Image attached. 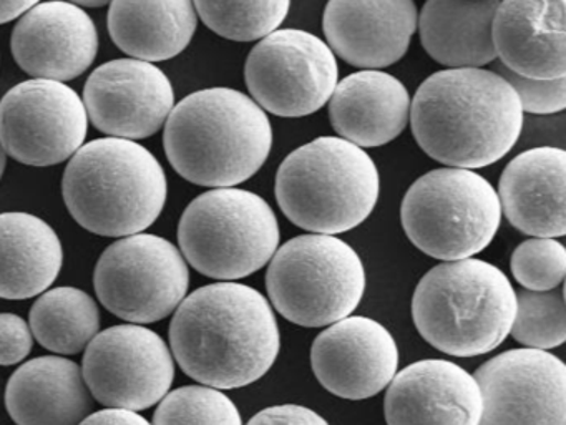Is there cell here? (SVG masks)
<instances>
[{
  "mask_svg": "<svg viewBox=\"0 0 566 425\" xmlns=\"http://www.w3.org/2000/svg\"><path fill=\"white\" fill-rule=\"evenodd\" d=\"M6 162H8V159H6V152L2 145H0V178L4 175Z\"/></svg>",
  "mask_w": 566,
  "mask_h": 425,
  "instance_id": "obj_37",
  "label": "cell"
},
{
  "mask_svg": "<svg viewBox=\"0 0 566 425\" xmlns=\"http://www.w3.org/2000/svg\"><path fill=\"white\" fill-rule=\"evenodd\" d=\"M84 105L88 120L108 138L135 142L155 135L167 123L175 92L154 63L112 60L88 76Z\"/></svg>",
  "mask_w": 566,
  "mask_h": 425,
  "instance_id": "obj_15",
  "label": "cell"
},
{
  "mask_svg": "<svg viewBox=\"0 0 566 425\" xmlns=\"http://www.w3.org/2000/svg\"><path fill=\"white\" fill-rule=\"evenodd\" d=\"M32 331L18 314H0V365H14L24 361L32 351Z\"/></svg>",
  "mask_w": 566,
  "mask_h": 425,
  "instance_id": "obj_33",
  "label": "cell"
},
{
  "mask_svg": "<svg viewBox=\"0 0 566 425\" xmlns=\"http://www.w3.org/2000/svg\"><path fill=\"white\" fill-rule=\"evenodd\" d=\"M510 268L526 291H552L565 279V246L553 238L526 239L513 251Z\"/></svg>",
  "mask_w": 566,
  "mask_h": 425,
  "instance_id": "obj_31",
  "label": "cell"
},
{
  "mask_svg": "<svg viewBox=\"0 0 566 425\" xmlns=\"http://www.w3.org/2000/svg\"><path fill=\"white\" fill-rule=\"evenodd\" d=\"M387 387L384 411L389 425H479V384L455 362H413L397 372Z\"/></svg>",
  "mask_w": 566,
  "mask_h": 425,
  "instance_id": "obj_18",
  "label": "cell"
},
{
  "mask_svg": "<svg viewBox=\"0 0 566 425\" xmlns=\"http://www.w3.org/2000/svg\"><path fill=\"white\" fill-rule=\"evenodd\" d=\"M6 407L18 425H78L92 408L82 369L71 359H32L11 375Z\"/></svg>",
  "mask_w": 566,
  "mask_h": 425,
  "instance_id": "obj_23",
  "label": "cell"
},
{
  "mask_svg": "<svg viewBox=\"0 0 566 425\" xmlns=\"http://www.w3.org/2000/svg\"><path fill=\"white\" fill-rule=\"evenodd\" d=\"M270 304L304 328L331 325L356 311L366 269L356 249L329 235L296 236L277 248L266 272Z\"/></svg>",
  "mask_w": 566,
  "mask_h": 425,
  "instance_id": "obj_9",
  "label": "cell"
},
{
  "mask_svg": "<svg viewBox=\"0 0 566 425\" xmlns=\"http://www.w3.org/2000/svg\"><path fill=\"white\" fill-rule=\"evenodd\" d=\"M417 145L449 168H485L518 142L523 110L499 73L442 70L417 89L410 103Z\"/></svg>",
  "mask_w": 566,
  "mask_h": 425,
  "instance_id": "obj_2",
  "label": "cell"
},
{
  "mask_svg": "<svg viewBox=\"0 0 566 425\" xmlns=\"http://www.w3.org/2000/svg\"><path fill=\"white\" fill-rule=\"evenodd\" d=\"M31 331L49 351L78 354L101 329V312L92 296L77 288L44 292L31 309Z\"/></svg>",
  "mask_w": 566,
  "mask_h": 425,
  "instance_id": "obj_27",
  "label": "cell"
},
{
  "mask_svg": "<svg viewBox=\"0 0 566 425\" xmlns=\"http://www.w3.org/2000/svg\"><path fill=\"white\" fill-rule=\"evenodd\" d=\"M165 153L178 175L208 188H233L260 172L273 146L266 112L247 93L207 89L174 106Z\"/></svg>",
  "mask_w": 566,
  "mask_h": 425,
  "instance_id": "obj_3",
  "label": "cell"
},
{
  "mask_svg": "<svg viewBox=\"0 0 566 425\" xmlns=\"http://www.w3.org/2000/svg\"><path fill=\"white\" fill-rule=\"evenodd\" d=\"M154 425H243V421L234 402L220 388L187 385L161 398Z\"/></svg>",
  "mask_w": 566,
  "mask_h": 425,
  "instance_id": "obj_30",
  "label": "cell"
},
{
  "mask_svg": "<svg viewBox=\"0 0 566 425\" xmlns=\"http://www.w3.org/2000/svg\"><path fill=\"white\" fill-rule=\"evenodd\" d=\"M107 22L118 49L151 63L174 59L190 45L198 15L187 0L112 2Z\"/></svg>",
  "mask_w": 566,
  "mask_h": 425,
  "instance_id": "obj_26",
  "label": "cell"
},
{
  "mask_svg": "<svg viewBox=\"0 0 566 425\" xmlns=\"http://www.w3.org/2000/svg\"><path fill=\"white\" fill-rule=\"evenodd\" d=\"M493 72L512 85L518 96L523 112L536 115H552L563 112L566 106V76L556 80H533L515 75L509 69L496 63Z\"/></svg>",
  "mask_w": 566,
  "mask_h": 425,
  "instance_id": "obj_32",
  "label": "cell"
},
{
  "mask_svg": "<svg viewBox=\"0 0 566 425\" xmlns=\"http://www.w3.org/2000/svg\"><path fill=\"white\" fill-rule=\"evenodd\" d=\"M178 242L184 258L201 274L233 282L271 261L280 246V225L256 193L210 189L185 209Z\"/></svg>",
  "mask_w": 566,
  "mask_h": 425,
  "instance_id": "obj_7",
  "label": "cell"
},
{
  "mask_svg": "<svg viewBox=\"0 0 566 425\" xmlns=\"http://www.w3.org/2000/svg\"><path fill=\"white\" fill-rule=\"evenodd\" d=\"M35 2H0V23H8L19 19L32 9Z\"/></svg>",
  "mask_w": 566,
  "mask_h": 425,
  "instance_id": "obj_36",
  "label": "cell"
},
{
  "mask_svg": "<svg viewBox=\"0 0 566 425\" xmlns=\"http://www.w3.org/2000/svg\"><path fill=\"white\" fill-rule=\"evenodd\" d=\"M244 80L261 108L283 118H301L329 102L339 69L336 55L319 37L281 29L251 50Z\"/></svg>",
  "mask_w": 566,
  "mask_h": 425,
  "instance_id": "obj_11",
  "label": "cell"
},
{
  "mask_svg": "<svg viewBox=\"0 0 566 425\" xmlns=\"http://www.w3.org/2000/svg\"><path fill=\"white\" fill-rule=\"evenodd\" d=\"M417 17L412 0H333L324 9L323 29L334 55L363 70H380L406 55Z\"/></svg>",
  "mask_w": 566,
  "mask_h": 425,
  "instance_id": "obj_19",
  "label": "cell"
},
{
  "mask_svg": "<svg viewBox=\"0 0 566 425\" xmlns=\"http://www.w3.org/2000/svg\"><path fill=\"white\" fill-rule=\"evenodd\" d=\"M12 55L38 80L67 82L87 72L98 52L94 20L77 3H35L12 32Z\"/></svg>",
  "mask_w": 566,
  "mask_h": 425,
  "instance_id": "obj_17",
  "label": "cell"
},
{
  "mask_svg": "<svg viewBox=\"0 0 566 425\" xmlns=\"http://www.w3.org/2000/svg\"><path fill=\"white\" fill-rule=\"evenodd\" d=\"M197 15L218 35L234 42H253L276 32L286 20L291 3L273 2H195Z\"/></svg>",
  "mask_w": 566,
  "mask_h": 425,
  "instance_id": "obj_28",
  "label": "cell"
},
{
  "mask_svg": "<svg viewBox=\"0 0 566 425\" xmlns=\"http://www.w3.org/2000/svg\"><path fill=\"white\" fill-rule=\"evenodd\" d=\"M479 425H566V367L538 349H513L476 369Z\"/></svg>",
  "mask_w": 566,
  "mask_h": 425,
  "instance_id": "obj_14",
  "label": "cell"
},
{
  "mask_svg": "<svg viewBox=\"0 0 566 425\" xmlns=\"http://www.w3.org/2000/svg\"><path fill=\"white\" fill-rule=\"evenodd\" d=\"M82 375L92 397L111 408L145 411L170 391L175 362L164 339L140 324L98 332L85 349Z\"/></svg>",
  "mask_w": 566,
  "mask_h": 425,
  "instance_id": "obj_13",
  "label": "cell"
},
{
  "mask_svg": "<svg viewBox=\"0 0 566 425\" xmlns=\"http://www.w3.org/2000/svg\"><path fill=\"white\" fill-rule=\"evenodd\" d=\"M170 345L185 374L208 387L240 388L276 362L281 335L270 301L247 284L217 282L175 311Z\"/></svg>",
  "mask_w": 566,
  "mask_h": 425,
  "instance_id": "obj_1",
  "label": "cell"
},
{
  "mask_svg": "<svg viewBox=\"0 0 566 425\" xmlns=\"http://www.w3.org/2000/svg\"><path fill=\"white\" fill-rule=\"evenodd\" d=\"M88 116L71 86L52 80L19 83L0 100V145L29 166H52L84 146Z\"/></svg>",
  "mask_w": 566,
  "mask_h": 425,
  "instance_id": "obj_12",
  "label": "cell"
},
{
  "mask_svg": "<svg viewBox=\"0 0 566 425\" xmlns=\"http://www.w3.org/2000/svg\"><path fill=\"white\" fill-rule=\"evenodd\" d=\"M65 206L95 235L127 238L157 221L167 203L164 166L137 142L101 138L82 146L62 179Z\"/></svg>",
  "mask_w": 566,
  "mask_h": 425,
  "instance_id": "obj_4",
  "label": "cell"
},
{
  "mask_svg": "<svg viewBox=\"0 0 566 425\" xmlns=\"http://www.w3.org/2000/svg\"><path fill=\"white\" fill-rule=\"evenodd\" d=\"M510 334L526 349L559 348L566 341V309L563 284L552 291L516 292V311Z\"/></svg>",
  "mask_w": 566,
  "mask_h": 425,
  "instance_id": "obj_29",
  "label": "cell"
},
{
  "mask_svg": "<svg viewBox=\"0 0 566 425\" xmlns=\"http://www.w3.org/2000/svg\"><path fill=\"white\" fill-rule=\"evenodd\" d=\"M566 153L556 146L526 149L503 169L499 183L502 215L533 238H562L566 232Z\"/></svg>",
  "mask_w": 566,
  "mask_h": 425,
  "instance_id": "obj_21",
  "label": "cell"
},
{
  "mask_svg": "<svg viewBox=\"0 0 566 425\" xmlns=\"http://www.w3.org/2000/svg\"><path fill=\"white\" fill-rule=\"evenodd\" d=\"M248 425H329V422L303 405L286 404L258 412Z\"/></svg>",
  "mask_w": 566,
  "mask_h": 425,
  "instance_id": "obj_34",
  "label": "cell"
},
{
  "mask_svg": "<svg viewBox=\"0 0 566 425\" xmlns=\"http://www.w3.org/2000/svg\"><path fill=\"white\" fill-rule=\"evenodd\" d=\"M403 231L416 248L442 261L469 259L495 238L502 206L495 188L473 169L439 168L407 189Z\"/></svg>",
  "mask_w": 566,
  "mask_h": 425,
  "instance_id": "obj_8",
  "label": "cell"
},
{
  "mask_svg": "<svg viewBox=\"0 0 566 425\" xmlns=\"http://www.w3.org/2000/svg\"><path fill=\"white\" fill-rule=\"evenodd\" d=\"M78 425H154L135 411L127 408H105L88 414Z\"/></svg>",
  "mask_w": 566,
  "mask_h": 425,
  "instance_id": "obj_35",
  "label": "cell"
},
{
  "mask_svg": "<svg viewBox=\"0 0 566 425\" xmlns=\"http://www.w3.org/2000/svg\"><path fill=\"white\" fill-rule=\"evenodd\" d=\"M565 0L499 2L492 23L499 63L525 79H565Z\"/></svg>",
  "mask_w": 566,
  "mask_h": 425,
  "instance_id": "obj_20",
  "label": "cell"
},
{
  "mask_svg": "<svg viewBox=\"0 0 566 425\" xmlns=\"http://www.w3.org/2000/svg\"><path fill=\"white\" fill-rule=\"evenodd\" d=\"M406 85L390 73L360 70L337 82L329 100V118L339 138L377 148L396 139L410 120Z\"/></svg>",
  "mask_w": 566,
  "mask_h": 425,
  "instance_id": "obj_22",
  "label": "cell"
},
{
  "mask_svg": "<svg viewBox=\"0 0 566 425\" xmlns=\"http://www.w3.org/2000/svg\"><path fill=\"white\" fill-rule=\"evenodd\" d=\"M94 286L112 314L134 324H150L177 311L187 298L190 271L174 242L138 232L102 252Z\"/></svg>",
  "mask_w": 566,
  "mask_h": 425,
  "instance_id": "obj_10",
  "label": "cell"
},
{
  "mask_svg": "<svg viewBox=\"0 0 566 425\" xmlns=\"http://www.w3.org/2000/svg\"><path fill=\"white\" fill-rule=\"evenodd\" d=\"M499 2L430 0L417 17L420 42L447 70L480 69L496 59L492 23Z\"/></svg>",
  "mask_w": 566,
  "mask_h": 425,
  "instance_id": "obj_25",
  "label": "cell"
},
{
  "mask_svg": "<svg viewBox=\"0 0 566 425\" xmlns=\"http://www.w3.org/2000/svg\"><path fill=\"white\" fill-rule=\"evenodd\" d=\"M311 367L331 394L364 401L390 384L399 367V349L380 322L347 315L314 339Z\"/></svg>",
  "mask_w": 566,
  "mask_h": 425,
  "instance_id": "obj_16",
  "label": "cell"
},
{
  "mask_svg": "<svg viewBox=\"0 0 566 425\" xmlns=\"http://www.w3.org/2000/svg\"><path fill=\"white\" fill-rule=\"evenodd\" d=\"M380 176L366 149L321 136L294 149L276 175L281 211L297 228L336 236L363 225L376 208Z\"/></svg>",
  "mask_w": 566,
  "mask_h": 425,
  "instance_id": "obj_6",
  "label": "cell"
},
{
  "mask_svg": "<svg viewBox=\"0 0 566 425\" xmlns=\"http://www.w3.org/2000/svg\"><path fill=\"white\" fill-rule=\"evenodd\" d=\"M64 251L57 232L31 212L0 215V298L29 299L57 279Z\"/></svg>",
  "mask_w": 566,
  "mask_h": 425,
  "instance_id": "obj_24",
  "label": "cell"
},
{
  "mask_svg": "<svg viewBox=\"0 0 566 425\" xmlns=\"http://www.w3.org/2000/svg\"><path fill=\"white\" fill-rule=\"evenodd\" d=\"M516 291L505 272L482 259L430 269L412 298L419 334L437 351L475 357L499 348L512 331Z\"/></svg>",
  "mask_w": 566,
  "mask_h": 425,
  "instance_id": "obj_5",
  "label": "cell"
}]
</instances>
